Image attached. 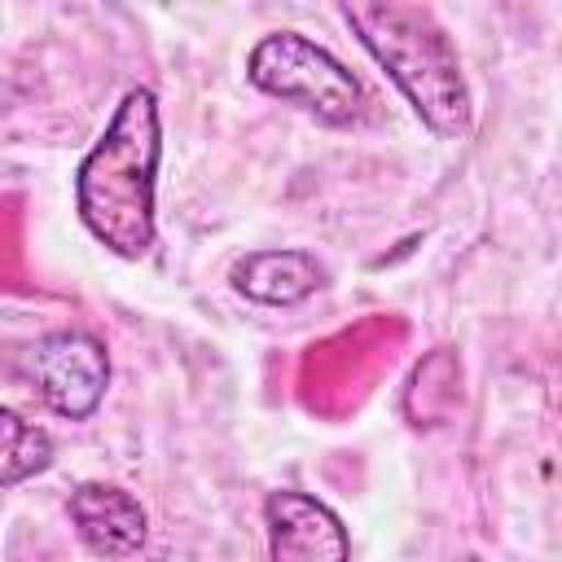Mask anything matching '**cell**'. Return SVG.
I'll return each instance as SVG.
<instances>
[{"instance_id":"obj_1","label":"cell","mask_w":562,"mask_h":562,"mask_svg":"<svg viewBox=\"0 0 562 562\" xmlns=\"http://www.w3.org/2000/svg\"><path fill=\"white\" fill-rule=\"evenodd\" d=\"M158 167L162 110L158 92L136 83L119 97L105 132L75 171V211L92 241L119 259H145L158 241Z\"/></svg>"},{"instance_id":"obj_2","label":"cell","mask_w":562,"mask_h":562,"mask_svg":"<svg viewBox=\"0 0 562 562\" xmlns=\"http://www.w3.org/2000/svg\"><path fill=\"white\" fill-rule=\"evenodd\" d=\"M342 22L356 31L360 48L386 70V79L400 88V97L413 105V114L426 123L430 136L457 140L470 132L474 105L461 75L457 44L422 4L400 0H347Z\"/></svg>"},{"instance_id":"obj_3","label":"cell","mask_w":562,"mask_h":562,"mask_svg":"<svg viewBox=\"0 0 562 562\" xmlns=\"http://www.w3.org/2000/svg\"><path fill=\"white\" fill-rule=\"evenodd\" d=\"M246 79L325 127H356L369 110L364 83L316 40L299 31H268L246 57Z\"/></svg>"},{"instance_id":"obj_4","label":"cell","mask_w":562,"mask_h":562,"mask_svg":"<svg viewBox=\"0 0 562 562\" xmlns=\"http://www.w3.org/2000/svg\"><path fill=\"white\" fill-rule=\"evenodd\" d=\"M31 391L66 422H88L110 391V351L92 329H53L22 351Z\"/></svg>"},{"instance_id":"obj_5","label":"cell","mask_w":562,"mask_h":562,"mask_svg":"<svg viewBox=\"0 0 562 562\" xmlns=\"http://www.w3.org/2000/svg\"><path fill=\"white\" fill-rule=\"evenodd\" d=\"M268 562H351L347 522L312 492L281 487L263 501Z\"/></svg>"},{"instance_id":"obj_6","label":"cell","mask_w":562,"mask_h":562,"mask_svg":"<svg viewBox=\"0 0 562 562\" xmlns=\"http://www.w3.org/2000/svg\"><path fill=\"white\" fill-rule=\"evenodd\" d=\"M66 514L75 536L97 558H132L149 540V514L145 505L114 483H79L66 496Z\"/></svg>"},{"instance_id":"obj_7","label":"cell","mask_w":562,"mask_h":562,"mask_svg":"<svg viewBox=\"0 0 562 562\" xmlns=\"http://www.w3.org/2000/svg\"><path fill=\"white\" fill-rule=\"evenodd\" d=\"M233 285L250 303L294 307L325 285V268L307 250H250L233 263Z\"/></svg>"},{"instance_id":"obj_8","label":"cell","mask_w":562,"mask_h":562,"mask_svg":"<svg viewBox=\"0 0 562 562\" xmlns=\"http://www.w3.org/2000/svg\"><path fill=\"white\" fill-rule=\"evenodd\" d=\"M53 452H57V443L44 426H35L18 408L0 404V492L44 474L53 465Z\"/></svg>"},{"instance_id":"obj_9","label":"cell","mask_w":562,"mask_h":562,"mask_svg":"<svg viewBox=\"0 0 562 562\" xmlns=\"http://www.w3.org/2000/svg\"><path fill=\"white\" fill-rule=\"evenodd\" d=\"M465 562H479V558H465Z\"/></svg>"}]
</instances>
